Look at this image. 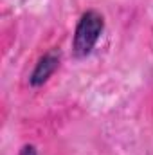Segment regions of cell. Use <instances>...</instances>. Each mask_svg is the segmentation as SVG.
Instances as JSON below:
<instances>
[{
    "label": "cell",
    "instance_id": "2",
    "mask_svg": "<svg viewBox=\"0 0 153 155\" xmlns=\"http://www.w3.org/2000/svg\"><path fill=\"white\" fill-rule=\"evenodd\" d=\"M60 67V54L56 51H50L47 54H43L38 60V63L34 65L31 76H29V85L38 88L43 83L49 81V78L56 72V69Z\"/></svg>",
    "mask_w": 153,
    "mask_h": 155
},
{
    "label": "cell",
    "instance_id": "3",
    "mask_svg": "<svg viewBox=\"0 0 153 155\" xmlns=\"http://www.w3.org/2000/svg\"><path fill=\"white\" fill-rule=\"evenodd\" d=\"M18 155H38V150H36L34 144H25V146H22Z\"/></svg>",
    "mask_w": 153,
    "mask_h": 155
},
{
    "label": "cell",
    "instance_id": "1",
    "mask_svg": "<svg viewBox=\"0 0 153 155\" xmlns=\"http://www.w3.org/2000/svg\"><path fill=\"white\" fill-rule=\"evenodd\" d=\"M103 31H105L103 15L96 9L85 11L81 15V18L77 20L74 36H72V54H74V58L81 60V58L90 56L96 43L101 38Z\"/></svg>",
    "mask_w": 153,
    "mask_h": 155
}]
</instances>
